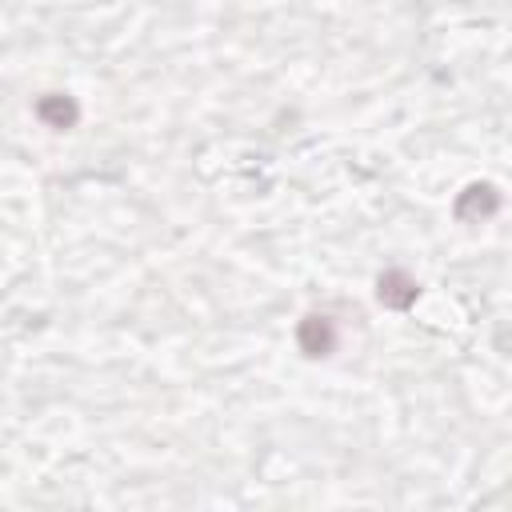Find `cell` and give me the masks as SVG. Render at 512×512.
<instances>
[{"instance_id": "4", "label": "cell", "mask_w": 512, "mask_h": 512, "mask_svg": "<svg viewBox=\"0 0 512 512\" xmlns=\"http://www.w3.org/2000/svg\"><path fill=\"white\" fill-rule=\"evenodd\" d=\"M52 128H72L76 124V104L68 96H44L40 108H36Z\"/></svg>"}, {"instance_id": "1", "label": "cell", "mask_w": 512, "mask_h": 512, "mask_svg": "<svg viewBox=\"0 0 512 512\" xmlns=\"http://www.w3.org/2000/svg\"><path fill=\"white\" fill-rule=\"evenodd\" d=\"M500 208V192L492 184H468L460 196H456V216L460 220H484Z\"/></svg>"}, {"instance_id": "3", "label": "cell", "mask_w": 512, "mask_h": 512, "mask_svg": "<svg viewBox=\"0 0 512 512\" xmlns=\"http://www.w3.org/2000/svg\"><path fill=\"white\" fill-rule=\"evenodd\" d=\"M300 348L308 356H328L336 348V332H332V320L328 316H304L300 324Z\"/></svg>"}, {"instance_id": "2", "label": "cell", "mask_w": 512, "mask_h": 512, "mask_svg": "<svg viewBox=\"0 0 512 512\" xmlns=\"http://www.w3.org/2000/svg\"><path fill=\"white\" fill-rule=\"evenodd\" d=\"M376 296H380V304H388V308H412V304H416V296H420V284H416L408 272L392 268V272H384V276H380Z\"/></svg>"}]
</instances>
